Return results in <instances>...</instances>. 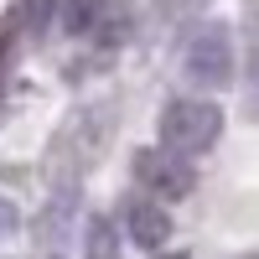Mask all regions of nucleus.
I'll list each match as a JSON object with an SVG mask.
<instances>
[{
  "mask_svg": "<svg viewBox=\"0 0 259 259\" xmlns=\"http://www.w3.org/2000/svg\"><path fill=\"white\" fill-rule=\"evenodd\" d=\"M156 135L166 150H177V156H202V150L218 145L223 135V109L212 99H171L166 109H161V124H156Z\"/></svg>",
  "mask_w": 259,
  "mask_h": 259,
  "instance_id": "obj_1",
  "label": "nucleus"
},
{
  "mask_svg": "<svg viewBox=\"0 0 259 259\" xmlns=\"http://www.w3.org/2000/svg\"><path fill=\"white\" fill-rule=\"evenodd\" d=\"M182 73H187V83H197V89H207V94L233 83V31L223 26V21H207V26H197L187 36Z\"/></svg>",
  "mask_w": 259,
  "mask_h": 259,
  "instance_id": "obj_2",
  "label": "nucleus"
},
{
  "mask_svg": "<svg viewBox=\"0 0 259 259\" xmlns=\"http://www.w3.org/2000/svg\"><path fill=\"white\" fill-rule=\"evenodd\" d=\"M135 182L156 202H177V197H187V192L197 187V171H192V161L177 156V150L150 145V150H135Z\"/></svg>",
  "mask_w": 259,
  "mask_h": 259,
  "instance_id": "obj_3",
  "label": "nucleus"
},
{
  "mask_svg": "<svg viewBox=\"0 0 259 259\" xmlns=\"http://www.w3.org/2000/svg\"><path fill=\"white\" fill-rule=\"evenodd\" d=\"M119 218H124V239L135 249H161L171 239V218H166V207L156 197H130Z\"/></svg>",
  "mask_w": 259,
  "mask_h": 259,
  "instance_id": "obj_4",
  "label": "nucleus"
},
{
  "mask_svg": "<svg viewBox=\"0 0 259 259\" xmlns=\"http://www.w3.org/2000/svg\"><path fill=\"white\" fill-rule=\"evenodd\" d=\"M114 16V0H62V31L68 36H99Z\"/></svg>",
  "mask_w": 259,
  "mask_h": 259,
  "instance_id": "obj_5",
  "label": "nucleus"
},
{
  "mask_svg": "<svg viewBox=\"0 0 259 259\" xmlns=\"http://www.w3.org/2000/svg\"><path fill=\"white\" fill-rule=\"evenodd\" d=\"M83 249H89V259H119V233H114V218L94 212V218H89V228H83Z\"/></svg>",
  "mask_w": 259,
  "mask_h": 259,
  "instance_id": "obj_6",
  "label": "nucleus"
},
{
  "mask_svg": "<svg viewBox=\"0 0 259 259\" xmlns=\"http://www.w3.org/2000/svg\"><path fill=\"white\" fill-rule=\"evenodd\" d=\"M16 218H21V212H16V202L6 197V192H0V239H6V233L16 228Z\"/></svg>",
  "mask_w": 259,
  "mask_h": 259,
  "instance_id": "obj_7",
  "label": "nucleus"
},
{
  "mask_svg": "<svg viewBox=\"0 0 259 259\" xmlns=\"http://www.w3.org/2000/svg\"><path fill=\"white\" fill-rule=\"evenodd\" d=\"M47 259H62V254H47Z\"/></svg>",
  "mask_w": 259,
  "mask_h": 259,
  "instance_id": "obj_8",
  "label": "nucleus"
}]
</instances>
